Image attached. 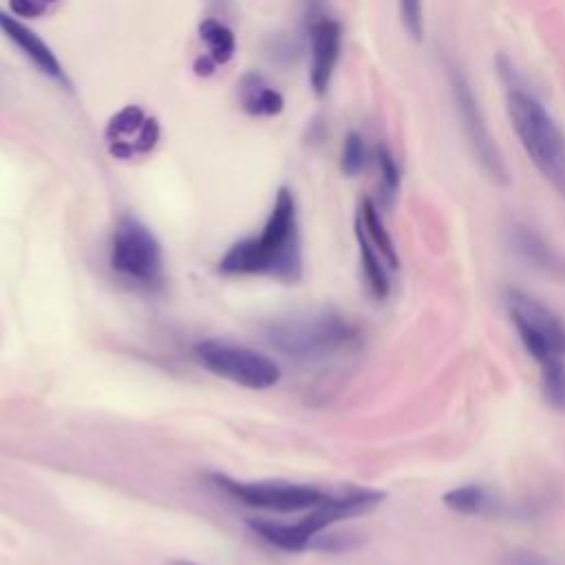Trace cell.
Listing matches in <instances>:
<instances>
[{
	"label": "cell",
	"instance_id": "7a4b0ae2",
	"mask_svg": "<svg viewBox=\"0 0 565 565\" xmlns=\"http://www.w3.org/2000/svg\"><path fill=\"white\" fill-rule=\"evenodd\" d=\"M512 128L541 177L565 199V132L514 68L499 60Z\"/></svg>",
	"mask_w": 565,
	"mask_h": 565
},
{
	"label": "cell",
	"instance_id": "9c48e42d",
	"mask_svg": "<svg viewBox=\"0 0 565 565\" xmlns=\"http://www.w3.org/2000/svg\"><path fill=\"white\" fill-rule=\"evenodd\" d=\"M159 121L152 115H148L141 106L128 104L108 119L104 141L110 157L128 161L135 157L150 154L159 141Z\"/></svg>",
	"mask_w": 565,
	"mask_h": 565
},
{
	"label": "cell",
	"instance_id": "5bb4252c",
	"mask_svg": "<svg viewBox=\"0 0 565 565\" xmlns=\"http://www.w3.org/2000/svg\"><path fill=\"white\" fill-rule=\"evenodd\" d=\"M241 108L252 117H276L285 108V97L260 73L247 71L236 84Z\"/></svg>",
	"mask_w": 565,
	"mask_h": 565
},
{
	"label": "cell",
	"instance_id": "d4e9b609",
	"mask_svg": "<svg viewBox=\"0 0 565 565\" xmlns=\"http://www.w3.org/2000/svg\"><path fill=\"white\" fill-rule=\"evenodd\" d=\"M322 4H324V0H307V11H309V18H311V20L318 18V15H322V13H320Z\"/></svg>",
	"mask_w": 565,
	"mask_h": 565
},
{
	"label": "cell",
	"instance_id": "4316f807",
	"mask_svg": "<svg viewBox=\"0 0 565 565\" xmlns=\"http://www.w3.org/2000/svg\"><path fill=\"white\" fill-rule=\"evenodd\" d=\"M44 2H46V4H55L57 0H44Z\"/></svg>",
	"mask_w": 565,
	"mask_h": 565
},
{
	"label": "cell",
	"instance_id": "603a6c76",
	"mask_svg": "<svg viewBox=\"0 0 565 565\" xmlns=\"http://www.w3.org/2000/svg\"><path fill=\"white\" fill-rule=\"evenodd\" d=\"M503 565H552V563L543 554L519 547L503 556Z\"/></svg>",
	"mask_w": 565,
	"mask_h": 565
},
{
	"label": "cell",
	"instance_id": "484cf974",
	"mask_svg": "<svg viewBox=\"0 0 565 565\" xmlns=\"http://www.w3.org/2000/svg\"><path fill=\"white\" fill-rule=\"evenodd\" d=\"M172 565H196V563H190V561H174Z\"/></svg>",
	"mask_w": 565,
	"mask_h": 565
},
{
	"label": "cell",
	"instance_id": "3957f363",
	"mask_svg": "<svg viewBox=\"0 0 565 565\" xmlns=\"http://www.w3.org/2000/svg\"><path fill=\"white\" fill-rule=\"evenodd\" d=\"M382 499H384V492L380 490L347 486L331 492V497L324 503L307 510V514H302L291 523L269 521V519H249V527L258 536H263L267 543L276 545L278 550L302 552L313 547L316 539L324 530H329L333 523L351 516H360L377 508Z\"/></svg>",
	"mask_w": 565,
	"mask_h": 565
},
{
	"label": "cell",
	"instance_id": "e0dca14e",
	"mask_svg": "<svg viewBox=\"0 0 565 565\" xmlns=\"http://www.w3.org/2000/svg\"><path fill=\"white\" fill-rule=\"evenodd\" d=\"M355 238H358V247H360V263H362V274L366 280L369 291L382 300L388 296L391 289V278H388V265L384 263V258L380 256V252L373 247V243L366 238V234L355 225Z\"/></svg>",
	"mask_w": 565,
	"mask_h": 565
},
{
	"label": "cell",
	"instance_id": "7402d4cb",
	"mask_svg": "<svg viewBox=\"0 0 565 565\" xmlns=\"http://www.w3.org/2000/svg\"><path fill=\"white\" fill-rule=\"evenodd\" d=\"M49 11L44 0H9V13L15 18H40Z\"/></svg>",
	"mask_w": 565,
	"mask_h": 565
},
{
	"label": "cell",
	"instance_id": "44dd1931",
	"mask_svg": "<svg viewBox=\"0 0 565 565\" xmlns=\"http://www.w3.org/2000/svg\"><path fill=\"white\" fill-rule=\"evenodd\" d=\"M399 15H402V22H404V29L415 40H422V33H424L422 0H399Z\"/></svg>",
	"mask_w": 565,
	"mask_h": 565
},
{
	"label": "cell",
	"instance_id": "5b68a950",
	"mask_svg": "<svg viewBox=\"0 0 565 565\" xmlns=\"http://www.w3.org/2000/svg\"><path fill=\"white\" fill-rule=\"evenodd\" d=\"M194 355L210 373L245 388L265 391L280 380V366L269 355L236 342L201 340L194 347Z\"/></svg>",
	"mask_w": 565,
	"mask_h": 565
},
{
	"label": "cell",
	"instance_id": "cb8c5ba5",
	"mask_svg": "<svg viewBox=\"0 0 565 565\" xmlns=\"http://www.w3.org/2000/svg\"><path fill=\"white\" fill-rule=\"evenodd\" d=\"M216 66H218V64H216L207 53L199 55V57L194 60V64H192V68H194V73H196L199 77H210V75H214Z\"/></svg>",
	"mask_w": 565,
	"mask_h": 565
},
{
	"label": "cell",
	"instance_id": "277c9868",
	"mask_svg": "<svg viewBox=\"0 0 565 565\" xmlns=\"http://www.w3.org/2000/svg\"><path fill=\"white\" fill-rule=\"evenodd\" d=\"M269 342L298 362H322L360 344V331L333 309L289 316L269 327Z\"/></svg>",
	"mask_w": 565,
	"mask_h": 565
},
{
	"label": "cell",
	"instance_id": "ba28073f",
	"mask_svg": "<svg viewBox=\"0 0 565 565\" xmlns=\"http://www.w3.org/2000/svg\"><path fill=\"white\" fill-rule=\"evenodd\" d=\"M448 77H450V90H452V99L457 106V115L461 121V128L466 132V139L472 148V154L477 159V163L481 166V170L486 172V177L494 183H508V170L503 163V157L486 126V119L481 115L479 102L468 84V79L463 77V73L455 66L448 68Z\"/></svg>",
	"mask_w": 565,
	"mask_h": 565
},
{
	"label": "cell",
	"instance_id": "2e32d148",
	"mask_svg": "<svg viewBox=\"0 0 565 565\" xmlns=\"http://www.w3.org/2000/svg\"><path fill=\"white\" fill-rule=\"evenodd\" d=\"M446 508L459 514L468 516H483V514H494L499 503L492 497V492L479 483H463L444 494Z\"/></svg>",
	"mask_w": 565,
	"mask_h": 565
},
{
	"label": "cell",
	"instance_id": "9a60e30c",
	"mask_svg": "<svg viewBox=\"0 0 565 565\" xmlns=\"http://www.w3.org/2000/svg\"><path fill=\"white\" fill-rule=\"evenodd\" d=\"M355 225L366 234V238L373 243V247L380 252V256L384 258V263L388 265V269L397 267V252L393 245V238L388 234V230L384 227L380 212L375 207V203L371 199H362L360 201V210H358V218Z\"/></svg>",
	"mask_w": 565,
	"mask_h": 565
},
{
	"label": "cell",
	"instance_id": "ac0fdd59",
	"mask_svg": "<svg viewBox=\"0 0 565 565\" xmlns=\"http://www.w3.org/2000/svg\"><path fill=\"white\" fill-rule=\"evenodd\" d=\"M199 38L207 49V55L218 64H227L236 51V38L232 29L216 18H205L199 22Z\"/></svg>",
	"mask_w": 565,
	"mask_h": 565
},
{
	"label": "cell",
	"instance_id": "ffe728a7",
	"mask_svg": "<svg viewBox=\"0 0 565 565\" xmlns=\"http://www.w3.org/2000/svg\"><path fill=\"white\" fill-rule=\"evenodd\" d=\"M369 163V148L364 143V137L355 130H351L347 137H344V143H342V152H340V170L347 174V177H355L360 174Z\"/></svg>",
	"mask_w": 565,
	"mask_h": 565
},
{
	"label": "cell",
	"instance_id": "d6986e66",
	"mask_svg": "<svg viewBox=\"0 0 565 565\" xmlns=\"http://www.w3.org/2000/svg\"><path fill=\"white\" fill-rule=\"evenodd\" d=\"M375 163H377V170H380V194H382V201L388 205L397 196L402 172H399V166L393 159L391 150L384 148V146H377Z\"/></svg>",
	"mask_w": 565,
	"mask_h": 565
},
{
	"label": "cell",
	"instance_id": "52a82bcc",
	"mask_svg": "<svg viewBox=\"0 0 565 565\" xmlns=\"http://www.w3.org/2000/svg\"><path fill=\"white\" fill-rule=\"evenodd\" d=\"M110 267L139 285H157L163 278V252L157 236L137 216H119L110 238Z\"/></svg>",
	"mask_w": 565,
	"mask_h": 565
},
{
	"label": "cell",
	"instance_id": "4fadbf2b",
	"mask_svg": "<svg viewBox=\"0 0 565 565\" xmlns=\"http://www.w3.org/2000/svg\"><path fill=\"white\" fill-rule=\"evenodd\" d=\"M508 236L512 249L519 254L521 260H525L543 276L565 282V256L536 227L516 221L510 225Z\"/></svg>",
	"mask_w": 565,
	"mask_h": 565
},
{
	"label": "cell",
	"instance_id": "8992f818",
	"mask_svg": "<svg viewBox=\"0 0 565 565\" xmlns=\"http://www.w3.org/2000/svg\"><path fill=\"white\" fill-rule=\"evenodd\" d=\"M212 481L218 490L230 494L232 499L241 501L243 505L278 512V514H294L307 512L331 497V490H322L309 483H294L280 479H263V481H243L234 479L223 472H212Z\"/></svg>",
	"mask_w": 565,
	"mask_h": 565
},
{
	"label": "cell",
	"instance_id": "6da1fadb",
	"mask_svg": "<svg viewBox=\"0 0 565 565\" xmlns=\"http://www.w3.org/2000/svg\"><path fill=\"white\" fill-rule=\"evenodd\" d=\"M225 276H267L285 285L302 278L298 205L289 188H278L258 234L236 241L218 260Z\"/></svg>",
	"mask_w": 565,
	"mask_h": 565
},
{
	"label": "cell",
	"instance_id": "8fae6325",
	"mask_svg": "<svg viewBox=\"0 0 565 565\" xmlns=\"http://www.w3.org/2000/svg\"><path fill=\"white\" fill-rule=\"evenodd\" d=\"M505 307L512 324H523L532 329L543 340H547L561 355H565V320L554 313L543 300L512 287L505 291Z\"/></svg>",
	"mask_w": 565,
	"mask_h": 565
},
{
	"label": "cell",
	"instance_id": "30bf717a",
	"mask_svg": "<svg viewBox=\"0 0 565 565\" xmlns=\"http://www.w3.org/2000/svg\"><path fill=\"white\" fill-rule=\"evenodd\" d=\"M342 49V26L338 20L318 15L309 22V84L316 95H324Z\"/></svg>",
	"mask_w": 565,
	"mask_h": 565
},
{
	"label": "cell",
	"instance_id": "7c38bea8",
	"mask_svg": "<svg viewBox=\"0 0 565 565\" xmlns=\"http://www.w3.org/2000/svg\"><path fill=\"white\" fill-rule=\"evenodd\" d=\"M0 31L4 33L7 40H11L22 51V55H26L35 64V68L40 73H44L53 82L62 84L64 88H71V79H68L62 62L57 60L53 49L29 24H24L13 13L0 9Z\"/></svg>",
	"mask_w": 565,
	"mask_h": 565
}]
</instances>
